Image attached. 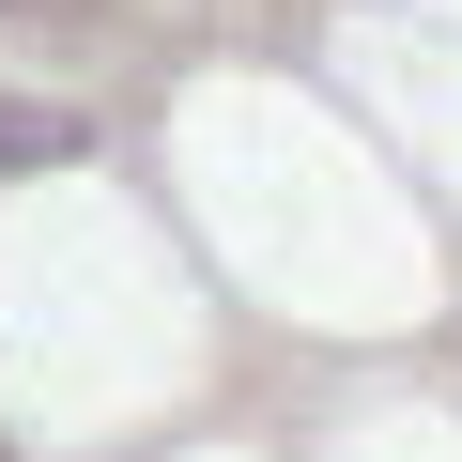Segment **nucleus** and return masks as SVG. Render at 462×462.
I'll return each instance as SVG.
<instances>
[{
    "mask_svg": "<svg viewBox=\"0 0 462 462\" xmlns=\"http://www.w3.org/2000/svg\"><path fill=\"white\" fill-rule=\"evenodd\" d=\"M47 154H78L62 108H0V170H47Z\"/></svg>",
    "mask_w": 462,
    "mask_h": 462,
    "instance_id": "nucleus-1",
    "label": "nucleus"
}]
</instances>
